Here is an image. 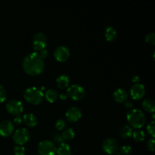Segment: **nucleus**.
Returning <instances> with one entry per match:
<instances>
[{
  "instance_id": "nucleus-1",
  "label": "nucleus",
  "mask_w": 155,
  "mask_h": 155,
  "mask_svg": "<svg viewBox=\"0 0 155 155\" xmlns=\"http://www.w3.org/2000/svg\"><path fill=\"white\" fill-rule=\"evenodd\" d=\"M44 68L45 62L43 58L36 51L27 54L23 60V68L30 76L39 75L43 71Z\"/></svg>"
},
{
  "instance_id": "nucleus-2",
  "label": "nucleus",
  "mask_w": 155,
  "mask_h": 155,
  "mask_svg": "<svg viewBox=\"0 0 155 155\" xmlns=\"http://www.w3.org/2000/svg\"><path fill=\"white\" fill-rule=\"evenodd\" d=\"M128 122L133 127L140 129L144 126L146 121V117L142 110L138 108H131L128 110L127 114Z\"/></svg>"
},
{
  "instance_id": "nucleus-3",
  "label": "nucleus",
  "mask_w": 155,
  "mask_h": 155,
  "mask_svg": "<svg viewBox=\"0 0 155 155\" xmlns=\"http://www.w3.org/2000/svg\"><path fill=\"white\" fill-rule=\"evenodd\" d=\"M24 98L32 104H39L43 101L44 94L40 89L34 86L29 87L24 91Z\"/></svg>"
},
{
  "instance_id": "nucleus-4",
  "label": "nucleus",
  "mask_w": 155,
  "mask_h": 155,
  "mask_svg": "<svg viewBox=\"0 0 155 155\" xmlns=\"http://www.w3.org/2000/svg\"><path fill=\"white\" fill-rule=\"evenodd\" d=\"M56 151L57 148L51 141H41L38 145V152L40 155H55Z\"/></svg>"
},
{
  "instance_id": "nucleus-5",
  "label": "nucleus",
  "mask_w": 155,
  "mask_h": 155,
  "mask_svg": "<svg viewBox=\"0 0 155 155\" xmlns=\"http://www.w3.org/2000/svg\"><path fill=\"white\" fill-rule=\"evenodd\" d=\"M67 95L68 96L71 97L73 100L79 101L84 98L85 95H86V91L83 86L78 84H73L68 86V90H67Z\"/></svg>"
},
{
  "instance_id": "nucleus-6",
  "label": "nucleus",
  "mask_w": 155,
  "mask_h": 155,
  "mask_svg": "<svg viewBox=\"0 0 155 155\" xmlns=\"http://www.w3.org/2000/svg\"><path fill=\"white\" fill-rule=\"evenodd\" d=\"M14 142L18 145H23L27 143L30 139V132L25 128L18 129L14 133L13 135Z\"/></svg>"
},
{
  "instance_id": "nucleus-7",
  "label": "nucleus",
  "mask_w": 155,
  "mask_h": 155,
  "mask_svg": "<svg viewBox=\"0 0 155 155\" xmlns=\"http://www.w3.org/2000/svg\"><path fill=\"white\" fill-rule=\"evenodd\" d=\"M6 110L12 114L19 116L24 110V105L22 102L18 99H12L6 104Z\"/></svg>"
},
{
  "instance_id": "nucleus-8",
  "label": "nucleus",
  "mask_w": 155,
  "mask_h": 155,
  "mask_svg": "<svg viewBox=\"0 0 155 155\" xmlns=\"http://www.w3.org/2000/svg\"><path fill=\"white\" fill-rule=\"evenodd\" d=\"M33 47L35 50L39 51L40 50L46 48L47 46V38L43 33H37L33 37Z\"/></svg>"
},
{
  "instance_id": "nucleus-9",
  "label": "nucleus",
  "mask_w": 155,
  "mask_h": 155,
  "mask_svg": "<svg viewBox=\"0 0 155 155\" xmlns=\"http://www.w3.org/2000/svg\"><path fill=\"white\" fill-rule=\"evenodd\" d=\"M102 148L107 154H114L118 151V143L114 138H107L103 141Z\"/></svg>"
},
{
  "instance_id": "nucleus-10",
  "label": "nucleus",
  "mask_w": 155,
  "mask_h": 155,
  "mask_svg": "<svg viewBox=\"0 0 155 155\" xmlns=\"http://www.w3.org/2000/svg\"><path fill=\"white\" fill-rule=\"evenodd\" d=\"M70 50L65 45H59L54 51V56L58 61L64 62L68 60L70 57Z\"/></svg>"
},
{
  "instance_id": "nucleus-11",
  "label": "nucleus",
  "mask_w": 155,
  "mask_h": 155,
  "mask_svg": "<svg viewBox=\"0 0 155 155\" xmlns=\"http://www.w3.org/2000/svg\"><path fill=\"white\" fill-rule=\"evenodd\" d=\"M145 88L142 83H135L130 88V95L134 100H139L145 95Z\"/></svg>"
},
{
  "instance_id": "nucleus-12",
  "label": "nucleus",
  "mask_w": 155,
  "mask_h": 155,
  "mask_svg": "<svg viewBox=\"0 0 155 155\" xmlns=\"http://www.w3.org/2000/svg\"><path fill=\"white\" fill-rule=\"evenodd\" d=\"M65 117L68 121L77 122L81 118L82 112L80 109L77 107H71L67 110Z\"/></svg>"
},
{
  "instance_id": "nucleus-13",
  "label": "nucleus",
  "mask_w": 155,
  "mask_h": 155,
  "mask_svg": "<svg viewBox=\"0 0 155 155\" xmlns=\"http://www.w3.org/2000/svg\"><path fill=\"white\" fill-rule=\"evenodd\" d=\"M14 132V125L10 120H3L0 123V135L4 137H8Z\"/></svg>"
},
{
  "instance_id": "nucleus-14",
  "label": "nucleus",
  "mask_w": 155,
  "mask_h": 155,
  "mask_svg": "<svg viewBox=\"0 0 155 155\" xmlns=\"http://www.w3.org/2000/svg\"><path fill=\"white\" fill-rule=\"evenodd\" d=\"M113 98L117 102L123 103L127 101V98H128V93L126 89H123V88H119L114 91L113 94Z\"/></svg>"
},
{
  "instance_id": "nucleus-15",
  "label": "nucleus",
  "mask_w": 155,
  "mask_h": 155,
  "mask_svg": "<svg viewBox=\"0 0 155 155\" xmlns=\"http://www.w3.org/2000/svg\"><path fill=\"white\" fill-rule=\"evenodd\" d=\"M23 120L26 125L30 127H36L38 124L37 117L32 113L25 114L23 117Z\"/></svg>"
},
{
  "instance_id": "nucleus-16",
  "label": "nucleus",
  "mask_w": 155,
  "mask_h": 155,
  "mask_svg": "<svg viewBox=\"0 0 155 155\" xmlns=\"http://www.w3.org/2000/svg\"><path fill=\"white\" fill-rule=\"evenodd\" d=\"M58 87L60 89H65L68 88L70 84V80L68 76L66 74H61L56 79Z\"/></svg>"
},
{
  "instance_id": "nucleus-17",
  "label": "nucleus",
  "mask_w": 155,
  "mask_h": 155,
  "mask_svg": "<svg viewBox=\"0 0 155 155\" xmlns=\"http://www.w3.org/2000/svg\"><path fill=\"white\" fill-rule=\"evenodd\" d=\"M44 97L47 99V101H49L50 103H53L56 101V100L58 98V94L55 89H48L45 91L44 94Z\"/></svg>"
},
{
  "instance_id": "nucleus-18",
  "label": "nucleus",
  "mask_w": 155,
  "mask_h": 155,
  "mask_svg": "<svg viewBox=\"0 0 155 155\" xmlns=\"http://www.w3.org/2000/svg\"><path fill=\"white\" fill-rule=\"evenodd\" d=\"M57 155H71V147L68 144L65 142H62L60 144L58 148H57L56 151Z\"/></svg>"
},
{
  "instance_id": "nucleus-19",
  "label": "nucleus",
  "mask_w": 155,
  "mask_h": 155,
  "mask_svg": "<svg viewBox=\"0 0 155 155\" xmlns=\"http://www.w3.org/2000/svg\"><path fill=\"white\" fill-rule=\"evenodd\" d=\"M104 36L107 41H113L117 37V31L114 27H107L104 30Z\"/></svg>"
},
{
  "instance_id": "nucleus-20",
  "label": "nucleus",
  "mask_w": 155,
  "mask_h": 155,
  "mask_svg": "<svg viewBox=\"0 0 155 155\" xmlns=\"http://www.w3.org/2000/svg\"><path fill=\"white\" fill-rule=\"evenodd\" d=\"M142 107L146 111L154 113L155 110L154 100L151 99V98H145L142 102Z\"/></svg>"
},
{
  "instance_id": "nucleus-21",
  "label": "nucleus",
  "mask_w": 155,
  "mask_h": 155,
  "mask_svg": "<svg viewBox=\"0 0 155 155\" xmlns=\"http://www.w3.org/2000/svg\"><path fill=\"white\" fill-rule=\"evenodd\" d=\"M133 129L129 125H124L119 130V134L123 138H130L133 135Z\"/></svg>"
},
{
  "instance_id": "nucleus-22",
  "label": "nucleus",
  "mask_w": 155,
  "mask_h": 155,
  "mask_svg": "<svg viewBox=\"0 0 155 155\" xmlns=\"http://www.w3.org/2000/svg\"><path fill=\"white\" fill-rule=\"evenodd\" d=\"M133 137L135 139V141L136 142H142L145 139V135L144 133L143 130H142L141 129H137L136 130L133 132Z\"/></svg>"
},
{
  "instance_id": "nucleus-23",
  "label": "nucleus",
  "mask_w": 155,
  "mask_h": 155,
  "mask_svg": "<svg viewBox=\"0 0 155 155\" xmlns=\"http://www.w3.org/2000/svg\"><path fill=\"white\" fill-rule=\"evenodd\" d=\"M61 136L64 140H71L75 136V132H74V129L68 128L62 133Z\"/></svg>"
},
{
  "instance_id": "nucleus-24",
  "label": "nucleus",
  "mask_w": 155,
  "mask_h": 155,
  "mask_svg": "<svg viewBox=\"0 0 155 155\" xmlns=\"http://www.w3.org/2000/svg\"><path fill=\"white\" fill-rule=\"evenodd\" d=\"M120 155H130L132 153V148L130 145H123L119 149Z\"/></svg>"
},
{
  "instance_id": "nucleus-25",
  "label": "nucleus",
  "mask_w": 155,
  "mask_h": 155,
  "mask_svg": "<svg viewBox=\"0 0 155 155\" xmlns=\"http://www.w3.org/2000/svg\"><path fill=\"white\" fill-rule=\"evenodd\" d=\"M26 149L23 145H16L14 148V154L15 155H25Z\"/></svg>"
},
{
  "instance_id": "nucleus-26",
  "label": "nucleus",
  "mask_w": 155,
  "mask_h": 155,
  "mask_svg": "<svg viewBox=\"0 0 155 155\" xmlns=\"http://www.w3.org/2000/svg\"><path fill=\"white\" fill-rule=\"evenodd\" d=\"M147 131H148V134L152 138H154L155 136V125H154V121L152 120L148 126H147Z\"/></svg>"
},
{
  "instance_id": "nucleus-27",
  "label": "nucleus",
  "mask_w": 155,
  "mask_h": 155,
  "mask_svg": "<svg viewBox=\"0 0 155 155\" xmlns=\"http://www.w3.org/2000/svg\"><path fill=\"white\" fill-rule=\"evenodd\" d=\"M145 41L151 45H155V35L154 33H149L145 36Z\"/></svg>"
},
{
  "instance_id": "nucleus-28",
  "label": "nucleus",
  "mask_w": 155,
  "mask_h": 155,
  "mask_svg": "<svg viewBox=\"0 0 155 155\" xmlns=\"http://www.w3.org/2000/svg\"><path fill=\"white\" fill-rule=\"evenodd\" d=\"M65 126H66V123H65V121L63 119L58 120L57 122L55 123V127L58 130H63L65 127Z\"/></svg>"
},
{
  "instance_id": "nucleus-29",
  "label": "nucleus",
  "mask_w": 155,
  "mask_h": 155,
  "mask_svg": "<svg viewBox=\"0 0 155 155\" xmlns=\"http://www.w3.org/2000/svg\"><path fill=\"white\" fill-rule=\"evenodd\" d=\"M6 99V91L2 85H0V103H2Z\"/></svg>"
},
{
  "instance_id": "nucleus-30",
  "label": "nucleus",
  "mask_w": 155,
  "mask_h": 155,
  "mask_svg": "<svg viewBox=\"0 0 155 155\" xmlns=\"http://www.w3.org/2000/svg\"><path fill=\"white\" fill-rule=\"evenodd\" d=\"M147 146H148V148L151 151H154V138H151V139H150L148 141Z\"/></svg>"
},
{
  "instance_id": "nucleus-31",
  "label": "nucleus",
  "mask_w": 155,
  "mask_h": 155,
  "mask_svg": "<svg viewBox=\"0 0 155 155\" xmlns=\"http://www.w3.org/2000/svg\"><path fill=\"white\" fill-rule=\"evenodd\" d=\"M37 53L39 54V55L42 58H46L48 54V51L46 48H44V49L40 50L39 51H37Z\"/></svg>"
},
{
  "instance_id": "nucleus-32",
  "label": "nucleus",
  "mask_w": 155,
  "mask_h": 155,
  "mask_svg": "<svg viewBox=\"0 0 155 155\" xmlns=\"http://www.w3.org/2000/svg\"><path fill=\"white\" fill-rule=\"evenodd\" d=\"M53 139H54V141L57 142H58V143H62L63 142V138H62V136H61V135H58V134H56L55 136H54V137H53Z\"/></svg>"
},
{
  "instance_id": "nucleus-33",
  "label": "nucleus",
  "mask_w": 155,
  "mask_h": 155,
  "mask_svg": "<svg viewBox=\"0 0 155 155\" xmlns=\"http://www.w3.org/2000/svg\"><path fill=\"white\" fill-rule=\"evenodd\" d=\"M14 122H15V124H16V125H20V124H21V123H22V119H21L19 116H16V117L14 119Z\"/></svg>"
},
{
  "instance_id": "nucleus-34",
  "label": "nucleus",
  "mask_w": 155,
  "mask_h": 155,
  "mask_svg": "<svg viewBox=\"0 0 155 155\" xmlns=\"http://www.w3.org/2000/svg\"><path fill=\"white\" fill-rule=\"evenodd\" d=\"M125 105H126V107H127L131 109V108H133V102H132V101H126V102H125Z\"/></svg>"
},
{
  "instance_id": "nucleus-35",
  "label": "nucleus",
  "mask_w": 155,
  "mask_h": 155,
  "mask_svg": "<svg viewBox=\"0 0 155 155\" xmlns=\"http://www.w3.org/2000/svg\"><path fill=\"white\" fill-rule=\"evenodd\" d=\"M68 95H67V93H61L59 95V98L61 100H65L67 99V98H68Z\"/></svg>"
},
{
  "instance_id": "nucleus-36",
  "label": "nucleus",
  "mask_w": 155,
  "mask_h": 155,
  "mask_svg": "<svg viewBox=\"0 0 155 155\" xmlns=\"http://www.w3.org/2000/svg\"><path fill=\"white\" fill-rule=\"evenodd\" d=\"M133 82H134V83H137L139 81V76H137V75H136V76H134V77H133Z\"/></svg>"
},
{
  "instance_id": "nucleus-37",
  "label": "nucleus",
  "mask_w": 155,
  "mask_h": 155,
  "mask_svg": "<svg viewBox=\"0 0 155 155\" xmlns=\"http://www.w3.org/2000/svg\"><path fill=\"white\" fill-rule=\"evenodd\" d=\"M118 155H120V154H118Z\"/></svg>"
}]
</instances>
